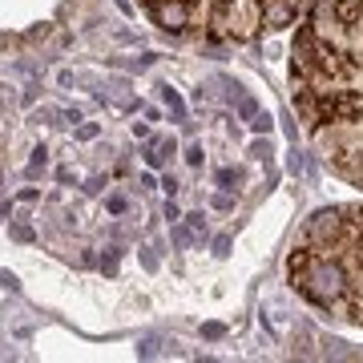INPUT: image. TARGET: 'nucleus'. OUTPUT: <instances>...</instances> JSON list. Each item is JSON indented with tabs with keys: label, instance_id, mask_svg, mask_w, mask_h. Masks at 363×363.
Instances as JSON below:
<instances>
[{
	"label": "nucleus",
	"instance_id": "obj_1",
	"mask_svg": "<svg viewBox=\"0 0 363 363\" xmlns=\"http://www.w3.org/2000/svg\"><path fill=\"white\" fill-rule=\"evenodd\" d=\"M295 16H298V9L291 4V0H271V4L262 9L259 25H262V28H271V33H283V28L295 25Z\"/></svg>",
	"mask_w": 363,
	"mask_h": 363
},
{
	"label": "nucleus",
	"instance_id": "obj_2",
	"mask_svg": "<svg viewBox=\"0 0 363 363\" xmlns=\"http://www.w3.org/2000/svg\"><path fill=\"white\" fill-rule=\"evenodd\" d=\"M174 150H178L174 138H157V142H150V150H145V162H150L154 169H162L169 157H174Z\"/></svg>",
	"mask_w": 363,
	"mask_h": 363
},
{
	"label": "nucleus",
	"instance_id": "obj_3",
	"mask_svg": "<svg viewBox=\"0 0 363 363\" xmlns=\"http://www.w3.org/2000/svg\"><path fill=\"white\" fill-rule=\"evenodd\" d=\"M214 182H218L222 190H234V186H242V182H247V169H242V166H234V169H218V174H214Z\"/></svg>",
	"mask_w": 363,
	"mask_h": 363
},
{
	"label": "nucleus",
	"instance_id": "obj_4",
	"mask_svg": "<svg viewBox=\"0 0 363 363\" xmlns=\"http://www.w3.org/2000/svg\"><path fill=\"white\" fill-rule=\"evenodd\" d=\"M162 101H166V109L174 113V121H186V105H182V97L169 85H162Z\"/></svg>",
	"mask_w": 363,
	"mask_h": 363
},
{
	"label": "nucleus",
	"instance_id": "obj_5",
	"mask_svg": "<svg viewBox=\"0 0 363 363\" xmlns=\"http://www.w3.org/2000/svg\"><path fill=\"white\" fill-rule=\"evenodd\" d=\"M186 226H190V230H194V238H202V242H206V218H202V214H186Z\"/></svg>",
	"mask_w": 363,
	"mask_h": 363
},
{
	"label": "nucleus",
	"instance_id": "obj_6",
	"mask_svg": "<svg viewBox=\"0 0 363 363\" xmlns=\"http://www.w3.org/2000/svg\"><path fill=\"white\" fill-rule=\"evenodd\" d=\"M9 230H13V238H16V242H33V238H37V234H33V226H28V222H13Z\"/></svg>",
	"mask_w": 363,
	"mask_h": 363
},
{
	"label": "nucleus",
	"instance_id": "obj_7",
	"mask_svg": "<svg viewBox=\"0 0 363 363\" xmlns=\"http://www.w3.org/2000/svg\"><path fill=\"white\" fill-rule=\"evenodd\" d=\"M271 154H274V150H271V142H267V138H259V142L250 145V157H259V162H271Z\"/></svg>",
	"mask_w": 363,
	"mask_h": 363
},
{
	"label": "nucleus",
	"instance_id": "obj_8",
	"mask_svg": "<svg viewBox=\"0 0 363 363\" xmlns=\"http://www.w3.org/2000/svg\"><path fill=\"white\" fill-rule=\"evenodd\" d=\"M250 130L255 133H271V113H255L250 117Z\"/></svg>",
	"mask_w": 363,
	"mask_h": 363
},
{
	"label": "nucleus",
	"instance_id": "obj_9",
	"mask_svg": "<svg viewBox=\"0 0 363 363\" xmlns=\"http://www.w3.org/2000/svg\"><path fill=\"white\" fill-rule=\"evenodd\" d=\"M230 234H218V238H214V255H218V259H226V255H230Z\"/></svg>",
	"mask_w": 363,
	"mask_h": 363
},
{
	"label": "nucleus",
	"instance_id": "obj_10",
	"mask_svg": "<svg viewBox=\"0 0 363 363\" xmlns=\"http://www.w3.org/2000/svg\"><path fill=\"white\" fill-rule=\"evenodd\" d=\"M202 335H206V339H222V335H226V327H222V323H206V327H202Z\"/></svg>",
	"mask_w": 363,
	"mask_h": 363
},
{
	"label": "nucleus",
	"instance_id": "obj_11",
	"mask_svg": "<svg viewBox=\"0 0 363 363\" xmlns=\"http://www.w3.org/2000/svg\"><path fill=\"white\" fill-rule=\"evenodd\" d=\"M186 162H190V166H202V145H190V150H186Z\"/></svg>",
	"mask_w": 363,
	"mask_h": 363
},
{
	"label": "nucleus",
	"instance_id": "obj_12",
	"mask_svg": "<svg viewBox=\"0 0 363 363\" xmlns=\"http://www.w3.org/2000/svg\"><path fill=\"white\" fill-rule=\"evenodd\" d=\"M105 206L113 210V214H121V210H125V198H121V194H109V202H105Z\"/></svg>",
	"mask_w": 363,
	"mask_h": 363
},
{
	"label": "nucleus",
	"instance_id": "obj_13",
	"mask_svg": "<svg viewBox=\"0 0 363 363\" xmlns=\"http://www.w3.org/2000/svg\"><path fill=\"white\" fill-rule=\"evenodd\" d=\"M214 206H218V210H234V198H230V194H226V190H222V194H218V198H214Z\"/></svg>",
	"mask_w": 363,
	"mask_h": 363
},
{
	"label": "nucleus",
	"instance_id": "obj_14",
	"mask_svg": "<svg viewBox=\"0 0 363 363\" xmlns=\"http://www.w3.org/2000/svg\"><path fill=\"white\" fill-rule=\"evenodd\" d=\"M142 262H145V271H157V255L154 250H142Z\"/></svg>",
	"mask_w": 363,
	"mask_h": 363
},
{
	"label": "nucleus",
	"instance_id": "obj_15",
	"mask_svg": "<svg viewBox=\"0 0 363 363\" xmlns=\"http://www.w3.org/2000/svg\"><path fill=\"white\" fill-rule=\"evenodd\" d=\"M93 133H97V125H93V121H89V125H81V130H77V138H81V142H89Z\"/></svg>",
	"mask_w": 363,
	"mask_h": 363
},
{
	"label": "nucleus",
	"instance_id": "obj_16",
	"mask_svg": "<svg viewBox=\"0 0 363 363\" xmlns=\"http://www.w3.org/2000/svg\"><path fill=\"white\" fill-rule=\"evenodd\" d=\"M162 186H166V190H169V198L178 194V178H174V174H166V182H162Z\"/></svg>",
	"mask_w": 363,
	"mask_h": 363
}]
</instances>
